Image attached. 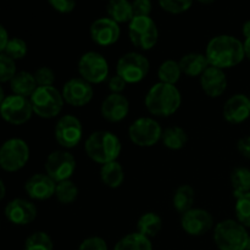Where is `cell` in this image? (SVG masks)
Segmentation results:
<instances>
[{
    "label": "cell",
    "mask_w": 250,
    "mask_h": 250,
    "mask_svg": "<svg viewBox=\"0 0 250 250\" xmlns=\"http://www.w3.org/2000/svg\"><path fill=\"white\" fill-rule=\"evenodd\" d=\"M114 250H153V244L150 238L138 232H133L122 237L115 244Z\"/></svg>",
    "instance_id": "obj_29"
},
{
    "label": "cell",
    "mask_w": 250,
    "mask_h": 250,
    "mask_svg": "<svg viewBox=\"0 0 250 250\" xmlns=\"http://www.w3.org/2000/svg\"><path fill=\"white\" fill-rule=\"evenodd\" d=\"M54 136L61 148L67 150L75 148L83 137L82 122L75 115H63L56 122Z\"/></svg>",
    "instance_id": "obj_13"
},
{
    "label": "cell",
    "mask_w": 250,
    "mask_h": 250,
    "mask_svg": "<svg viewBox=\"0 0 250 250\" xmlns=\"http://www.w3.org/2000/svg\"><path fill=\"white\" fill-rule=\"evenodd\" d=\"M44 168L46 175L56 183L71 180L76 171V159L66 149L55 150L48 155Z\"/></svg>",
    "instance_id": "obj_12"
},
{
    "label": "cell",
    "mask_w": 250,
    "mask_h": 250,
    "mask_svg": "<svg viewBox=\"0 0 250 250\" xmlns=\"http://www.w3.org/2000/svg\"><path fill=\"white\" fill-rule=\"evenodd\" d=\"M163 131L160 124L153 117H139L128 127V137L134 146L150 148L161 141Z\"/></svg>",
    "instance_id": "obj_9"
},
{
    "label": "cell",
    "mask_w": 250,
    "mask_h": 250,
    "mask_svg": "<svg viewBox=\"0 0 250 250\" xmlns=\"http://www.w3.org/2000/svg\"><path fill=\"white\" fill-rule=\"evenodd\" d=\"M29 100L34 114L45 120L59 116L65 104L61 92L54 85L38 87L31 95Z\"/></svg>",
    "instance_id": "obj_5"
},
{
    "label": "cell",
    "mask_w": 250,
    "mask_h": 250,
    "mask_svg": "<svg viewBox=\"0 0 250 250\" xmlns=\"http://www.w3.org/2000/svg\"><path fill=\"white\" fill-rule=\"evenodd\" d=\"M27 51H28V48H27L26 42L19 37H15V38H10L4 53L16 61L23 59L27 55Z\"/></svg>",
    "instance_id": "obj_35"
},
{
    "label": "cell",
    "mask_w": 250,
    "mask_h": 250,
    "mask_svg": "<svg viewBox=\"0 0 250 250\" xmlns=\"http://www.w3.org/2000/svg\"><path fill=\"white\" fill-rule=\"evenodd\" d=\"M84 150L90 160L104 165L117 160L121 154L122 144L119 137L112 132L97 131L88 136Z\"/></svg>",
    "instance_id": "obj_3"
},
{
    "label": "cell",
    "mask_w": 250,
    "mask_h": 250,
    "mask_svg": "<svg viewBox=\"0 0 250 250\" xmlns=\"http://www.w3.org/2000/svg\"><path fill=\"white\" fill-rule=\"evenodd\" d=\"M248 238L247 229L237 220L220 221L214 229V242L219 250H244Z\"/></svg>",
    "instance_id": "obj_4"
},
{
    "label": "cell",
    "mask_w": 250,
    "mask_h": 250,
    "mask_svg": "<svg viewBox=\"0 0 250 250\" xmlns=\"http://www.w3.org/2000/svg\"><path fill=\"white\" fill-rule=\"evenodd\" d=\"M182 75L183 73L181 71L180 62L172 60V59H168V60L161 62V65L158 68L159 82L166 83V84L176 85V83L180 81Z\"/></svg>",
    "instance_id": "obj_30"
},
{
    "label": "cell",
    "mask_w": 250,
    "mask_h": 250,
    "mask_svg": "<svg viewBox=\"0 0 250 250\" xmlns=\"http://www.w3.org/2000/svg\"><path fill=\"white\" fill-rule=\"evenodd\" d=\"M77 68L81 78L90 84H100L109 77V62L98 51L83 54L78 60Z\"/></svg>",
    "instance_id": "obj_10"
},
{
    "label": "cell",
    "mask_w": 250,
    "mask_h": 250,
    "mask_svg": "<svg viewBox=\"0 0 250 250\" xmlns=\"http://www.w3.org/2000/svg\"><path fill=\"white\" fill-rule=\"evenodd\" d=\"M205 56L210 66L226 70L239 65L246 58L244 45L238 38L229 34L214 37L208 43Z\"/></svg>",
    "instance_id": "obj_1"
},
{
    "label": "cell",
    "mask_w": 250,
    "mask_h": 250,
    "mask_svg": "<svg viewBox=\"0 0 250 250\" xmlns=\"http://www.w3.org/2000/svg\"><path fill=\"white\" fill-rule=\"evenodd\" d=\"M9 33H7L6 28L2 24H0V54H2L6 49L7 43H9Z\"/></svg>",
    "instance_id": "obj_44"
},
{
    "label": "cell",
    "mask_w": 250,
    "mask_h": 250,
    "mask_svg": "<svg viewBox=\"0 0 250 250\" xmlns=\"http://www.w3.org/2000/svg\"><path fill=\"white\" fill-rule=\"evenodd\" d=\"M224 119L231 125L246 122L250 117V100L246 94H234L226 100L222 109Z\"/></svg>",
    "instance_id": "obj_18"
},
{
    "label": "cell",
    "mask_w": 250,
    "mask_h": 250,
    "mask_svg": "<svg viewBox=\"0 0 250 250\" xmlns=\"http://www.w3.org/2000/svg\"><path fill=\"white\" fill-rule=\"evenodd\" d=\"M24 250H54L53 239L46 232H34L24 242Z\"/></svg>",
    "instance_id": "obj_33"
},
{
    "label": "cell",
    "mask_w": 250,
    "mask_h": 250,
    "mask_svg": "<svg viewBox=\"0 0 250 250\" xmlns=\"http://www.w3.org/2000/svg\"><path fill=\"white\" fill-rule=\"evenodd\" d=\"M231 186L234 198L250 192V170L248 167H236L231 173Z\"/></svg>",
    "instance_id": "obj_31"
},
{
    "label": "cell",
    "mask_w": 250,
    "mask_h": 250,
    "mask_svg": "<svg viewBox=\"0 0 250 250\" xmlns=\"http://www.w3.org/2000/svg\"><path fill=\"white\" fill-rule=\"evenodd\" d=\"M78 250H109L107 244L102 237H88L78 247Z\"/></svg>",
    "instance_id": "obj_39"
},
{
    "label": "cell",
    "mask_w": 250,
    "mask_h": 250,
    "mask_svg": "<svg viewBox=\"0 0 250 250\" xmlns=\"http://www.w3.org/2000/svg\"><path fill=\"white\" fill-rule=\"evenodd\" d=\"M144 104L153 116L168 117L180 109L182 95L176 85L158 82L148 90Z\"/></svg>",
    "instance_id": "obj_2"
},
{
    "label": "cell",
    "mask_w": 250,
    "mask_h": 250,
    "mask_svg": "<svg viewBox=\"0 0 250 250\" xmlns=\"http://www.w3.org/2000/svg\"><path fill=\"white\" fill-rule=\"evenodd\" d=\"M77 0H48L50 6L60 14H70L75 10Z\"/></svg>",
    "instance_id": "obj_40"
},
{
    "label": "cell",
    "mask_w": 250,
    "mask_h": 250,
    "mask_svg": "<svg viewBox=\"0 0 250 250\" xmlns=\"http://www.w3.org/2000/svg\"><path fill=\"white\" fill-rule=\"evenodd\" d=\"M33 75L38 87H49V85H54V82H55V73L48 66H42L37 68Z\"/></svg>",
    "instance_id": "obj_38"
},
{
    "label": "cell",
    "mask_w": 250,
    "mask_h": 250,
    "mask_svg": "<svg viewBox=\"0 0 250 250\" xmlns=\"http://www.w3.org/2000/svg\"><path fill=\"white\" fill-rule=\"evenodd\" d=\"M236 220L246 229H250V192L236 198Z\"/></svg>",
    "instance_id": "obj_34"
},
{
    "label": "cell",
    "mask_w": 250,
    "mask_h": 250,
    "mask_svg": "<svg viewBox=\"0 0 250 250\" xmlns=\"http://www.w3.org/2000/svg\"><path fill=\"white\" fill-rule=\"evenodd\" d=\"M4 214L12 225L26 226L36 220L38 210H37L36 204L31 200L16 198L7 203Z\"/></svg>",
    "instance_id": "obj_17"
},
{
    "label": "cell",
    "mask_w": 250,
    "mask_h": 250,
    "mask_svg": "<svg viewBox=\"0 0 250 250\" xmlns=\"http://www.w3.org/2000/svg\"><path fill=\"white\" fill-rule=\"evenodd\" d=\"M29 146L21 138H10L0 146V167L7 172H17L29 160Z\"/></svg>",
    "instance_id": "obj_8"
},
{
    "label": "cell",
    "mask_w": 250,
    "mask_h": 250,
    "mask_svg": "<svg viewBox=\"0 0 250 250\" xmlns=\"http://www.w3.org/2000/svg\"><path fill=\"white\" fill-rule=\"evenodd\" d=\"M244 250H250V236L248 238V241H247V246H246V249Z\"/></svg>",
    "instance_id": "obj_50"
},
{
    "label": "cell",
    "mask_w": 250,
    "mask_h": 250,
    "mask_svg": "<svg viewBox=\"0 0 250 250\" xmlns=\"http://www.w3.org/2000/svg\"><path fill=\"white\" fill-rule=\"evenodd\" d=\"M107 17L117 23H129L134 17L132 1L129 0H109L106 5Z\"/></svg>",
    "instance_id": "obj_24"
},
{
    "label": "cell",
    "mask_w": 250,
    "mask_h": 250,
    "mask_svg": "<svg viewBox=\"0 0 250 250\" xmlns=\"http://www.w3.org/2000/svg\"><path fill=\"white\" fill-rule=\"evenodd\" d=\"M5 98H6V95H5V92H4V89H2L1 84H0V105H1V103L4 102Z\"/></svg>",
    "instance_id": "obj_48"
},
{
    "label": "cell",
    "mask_w": 250,
    "mask_h": 250,
    "mask_svg": "<svg viewBox=\"0 0 250 250\" xmlns=\"http://www.w3.org/2000/svg\"><path fill=\"white\" fill-rule=\"evenodd\" d=\"M33 114V107H32L29 98L21 97V95H9L0 105L1 119L7 124L15 125V126L28 122Z\"/></svg>",
    "instance_id": "obj_11"
},
{
    "label": "cell",
    "mask_w": 250,
    "mask_h": 250,
    "mask_svg": "<svg viewBox=\"0 0 250 250\" xmlns=\"http://www.w3.org/2000/svg\"><path fill=\"white\" fill-rule=\"evenodd\" d=\"M129 112V102L124 94L107 95L100 105V114L106 121L117 124L124 121Z\"/></svg>",
    "instance_id": "obj_19"
},
{
    "label": "cell",
    "mask_w": 250,
    "mask_h": 250,
    "mask_svg": "<svg viewBox=\"0 0 250 250\" xmlns=\"http://www.w3.org/2000/svg\"><path fill=\"white\" fill-rule=\"evenodd\" d=\"M199 83L203 92L210 98L221 97L229 84L225 71L214 66H209L203 72L199 77Z\"/></svg>",
    "instance_id": "obj_21"
},
{
    "label": "cell",
    "mask_w": 250,
    "mask_h": 250,
    "mask_svg": "<svg viewBox=\"0 0 250 250\" xmlns=\"http://www.w3.org/2000/svg\"><path fill=\"white\" fill-rule=\"evenodd\" d=\"M10 88L14 94L31 98V95L38 88V84H37L33 73L27 72V71H20L10 81Z\"/></svg>",
    "instance_id": "obj_23"
},
{
    "label": "cell",
    "mask_w": 250,
    "mask_h": 250,
    "mask_svg": "<svg viewBox=\"0 0 250 250\" xmlns=\"http://www.w3.org/2000/svg\"><path fill=\"white\" fill-rule=\"evenodd\" d=\"M163 229V220L156 212H144L137 221V232L148 238H154Z\"/></svg>",
    "instance_id": "obj_26"
},
{
    "label": "cell",
    "mask_w": 250,
    "mask_h": 250,
    "mask_svg": "<svg viewBox=\"0 0 250 250\" xmlns=\"http://www.w3.org/2000/svg\"><path fill=\"white\" fill-rule=\"evenodd\" d=\"M132 7H133L134 17L150 16L153 4H151V0H133L132 1Z\"/></svg>",
    "instance_id": "obj_41"
},
{
    "label": "cell",
    "mask_w": 250,
    "mask_h": 250,
    "mask_svg": "<svg viewBox=\"0 0 250 250\" xmlns=\"http://www.w3.org/2000/svg\"><path fill=\"white\" fill-rule=\"evenodd\" d=\"M150 62L143 54L129 51L124 54L116 63V75H119L127 84L142 82L148 76Z\"/></svg>",
    "instance_id": "obj_7"
},
{
    "label": "cell",
    "mask_w": 250,
    "mask_h": 250,
    "mask_svg": "<svg viewBox=\"0 0 250 250\" xmlns=\"http://www.w3.org/2000/svg\"><path fill=\"white\" fill-rule=\"evenodd\" d=\"M178 62H180L182 73L188 77H200L203 72L210 66L205 54L202 53L186 54Z\"/></svg>",
    "instance_id": "obj_22"
},
{
    "label": "cell",
    "mask_w": 250,
    "mask_h": 250,
    "mask_svg": "<svg viewBox=\"0 0 250 250\" xmlns=\"http://www.w3.org/2000/svg\"><path fill=\"white\" fill-rule=\"evenodd\" d=\"M100 180L106 187L112 188V189L121 187L125 181V170L121 164L116 160L102 165Z\"/></svg>",
    "instance_id": "obj_25"
},
{
    "label": "cell",
    "mask_w": 250,
    "mask_h": 250,
    "mask_svg": "<svg viewBox=\"0 0 250 250\" xmlns=\"http://www.w3.org/2000/svg\"><path fill=\"white\" fill-rule=\"evenodd\" d=\"M243 45H244V54H246V58L250 61V38L244 41Z\"/></svg>",
    "instance_id": "obj_46"
},
{
    "label": "cell",
    "mask_w": 250,
    "mask_h": 250,
    "mask_svg": "<svg viewBox=\"0 0 250 250\" xmlns=\"http://www.w3.org/2000/svg\"><path fill=\"white\" fill-rule=\"evenodd\" d=\"M242 33H243L244 38L248 39L250 38V20L246 21L243 23V27H242Z\"/></svg>",
    "instance_id": "obj_45"
},
{
    "label": "cell",
    "mask_w": 250,
    "mask_h": 250,
    "mask_svg": "<svg viewBox=\"0 0 250 250\" xmlns=\"http://www.w3.org/2000/svg\"><path fill=\"white\" fill-rule=\"evenodd\" d=\"M197 1L200 2V4H203V5H210V4H212L215 0H197Z\"/></svg>",
    "instance_id": "obj_49"
},
{
    "label": "cell",
    "mask_w": 250,
    "mask_h": 250,
    "mask_svg": "<svg viewBox=\"0 0 250 250\" xmlns=\"http://www.w3.org/2000/svg\"><path fill=\"white\" fill-rule=\"evenodd\" d=\"M164 11L172 15H180L188 11L194 0H158Z\"/></svg>",
    "instance_id": "obj_37"
},
{
    "label": "cell",
    "mask_w": 250,
    "mask_h": 250,
    "mask_svg": "<svg viewBox=\"0 0 250 250\" xmlns=\"http://www.w3.org/2000/svg\"><path fill=\"white\" fill-rule=\"evenodd\" d=\"M237 149L243 158L250 159V136L242 137L237 143Z\"/></svg>",
    "instance_id": "obj_43"
},
{
    "label": "cell",
    "mask_w": 250,
    "mask_h": 250,
    "mask_svg": "<svg viewBox=\"0 0 250 250\" xmlns=\"http://www.w3.org/2000/svg\"><path fill=\"white\" fill-rule=\"evenodd\" d=\"M181 227L189 236H203L214 227V217L208 210L193 208L181 216Z\"/></svg>",
    "instance_id": "obj_15"
},
{
    "label": "cell",
    "mask_w": 250,
    "mask_h": 250,
    "mask_svg": "<svg viewBox=\"0 0 250 250\" xmlns=\"http://www.w3.org/2000/svg\"><path fill=\"white\" fill-rule=\"evenodd\" d=\"M56 182L46 173H36L24 183L27 195L33 200H48L55 195Z\"/></svg>",
    "instance_id": "obj_20"
},
{
    "label": "cell",
    "mask_w": 250,
    "mask_h": 250,
    "mask_svg": "<svg viewBox=\"0 0 250 250\" xmlns=\"http://www.w3.org/2000/svg\"><path fill=\"white\" fill-rule=\"evenodd\" d=\"M16 73V61L5 53L0 54V83L10 82Z\"/></svg>",
    "instance_id": "obj_36"
},
{
    "label": "cell",
    "mask_w": 250,
    "mask_h": 250,
    "mask_svg": "<svg viewBox=\"0 0 250 250\" xmlns=\"http://www.w3.org/2000/svg\"><path fill=\"white\" fill-rule=\"evenodd\" d=\"M161 142L165 146V148L170 150H181L186 146L188 142L187 132L178 126L167 127L163 131Z\"/></svg>",
    "instance_id": "obj_28"
},
{
    "label": "cell",
    "mask_w": 250,
    "mask_h": 250,
    "mask_svg": "<svg viewBox=\"0 0 250 250\" xmlns=\"http://www.w3.org/2000/svg\"><path fill=\"white\" fill-rule=\"evenodd\" d=\"M195 200V190L192 186L182 185L175 190L172 198L173 208L177 212L183 215L188 210L193 209V204Z\"/></svg>",
    "instance_id": "obj_27"
},
{
    "label": "cell",
    "mask_w": 250,
    "mask_h": 250,
    "mask_svg": "<svg viewBox=\"0 0 250 250\" xmlns=\"http://www.w3.org/2000/svg\"><path fill=\"white\" fill-rule=\"evenodd\" d=\"M128 37L139 50H151L158 43V26L150 16H136L128 23Z\"/></svg>",
    "instance_id": "obj_6"
},
{
    "label": "cell",
    "mask_w": 250,
    "mask_h": 250,
    "mask_svg": "<svg viewBox=\"0 0 250 250\" xmlns=\"http://www.w3.org/2000/svg\"><path fill=\"white\" fill-rule=\"evenodd\" d=\"M249 100H250V95H249Z\"/></svg>",
    "instance_id": "obj_51"
},
{
    "label": "cell",
    "mask_w": 250,
    "mask_h": 250,
    "mask_svg": "<svg viewBox=\"0 0 250 250\" xmlns=\"http://www.w3.org/2000/svg\"><path fill=\"white\" fill-rule=\"evenodd\" d=\"M78 194H80V190H78V187L75 185L73 181L66 180L62 181V182L56 183L55 195L54 197L62 205H70L75 203L77 200Z\"/></svg>",
    "instance_id": "obj_32"
},
{
    "label": "cell",
    "mask_w": 250,
    "mask_h": 250,
    "mask_svg": "<svg viewBox=\"0 0 250 250\" xmlns=\"http://www.w3.org/2000/svg\"><path fill=\"white\" fill-rule=\"evenodd\" d=\"M89 33L90 38L97 45L110 46L120 39L121 28L120 24L110 17H100L90 24Z\"/></svg>",
    "instance_id": "obj_16"
},
{
    "label": "cell",
    "mask_w": 250,
    "mask_h": 250,
    "mask_svg": "<svg viewBox=\"0 0 250 250\" xmlns=\"http://www.w3.org/2000/svg\"><path fill=\"white\" fill-rule=\"evenodd\" d=\"M5 194H6V187H5L4 181L0 178V200H2L5 198Z\"/></svg>",
    "instance_id": "obj_47"
},
{
    "label": "cell",
    "mask_w": 250,
    "mask_h": 250,
    "mask_svg": "<svg viewBox=\"0 0 250 250\" xmlns=\"http://www.w3.org/2000/svg\"><path fill=\"white\" fill-rule=\"evenodd\" d=\"M127 83L120 77L119 75H114L107 80V87H109V90L114 94H122V92L126 88Z\"/></svg>",
    "instance_id": "obj_42"
},
{
    "label": "cell",
    "mask_w": 250,
    "mask_h": 250,
    "mask_svg": "<svg viewBox=\"0 0 250 250\" xmlns=\"http://www.w3.org/2000/svg\"><path fill=\"white\" fill-rule=\"evenodd\" d=\"M61 94L66 104L75 107H82L92 102L94 97V89L87 81L81 77H75L68 80L63 84Z\"/></svg>",
    "instance_id": "obj_14"
}]
</instances>
